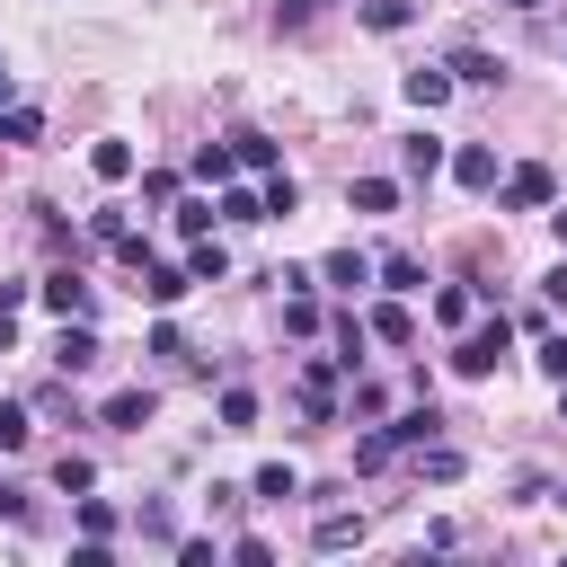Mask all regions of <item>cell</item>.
<instances>
[{"label": "cell", "instance_id": "cell-39", "mask_svg": "<svg viewBox=\"0 0 567 567\" xmlns=\"http://www.w3.org/2000/svg\"><path fill=\"white\" fill-rule=\"evenodd\" d=\"M549 496H558V487H549L540 470H523V478H514V505H549Z\"/></svg>", "mask_w": 567, "mask_h": 567}, {"label": "cell", "instance_id": "cell-30", "mask_svg": "<svg viewBox=\"0 0 567 567\" xmlns=\"http://www.w3.org/2000/svg\"><path fill=\"white\" fill-rule=\"evenodd\" d=\"M230 168H239L230 142H204V151H195V177H204V186H230Z\"/></svg>", "mask_w": 567, "mask_h": 567}, {"label": "cell", "instance_id": "cell-8", "mask_svg": "<svg viewBox=\"0 0 567 567\" xmlns=\"http://www.w3.org/2000/svg\"><path fill=\"white\" fill-rule=\"evenodd\" d=\"M97 354H106V346H97V328H89V319H62V337H53V372L71 381V372H89Z\"/></svg>", "mask_w": 567, "mask_h": 567}, {"label": "cell", "instance_id": "cell-10", "mask_svg": "<svg viewBox=\"0 0 567 567\" xmlns=\"http://www.w3.org/2000/svg\"><path fill=\"white\" fill-rule=\"evenodd\" d=\"M319 284H337V292H363V284H381V257H363V248H328Z\"/></svg>", "mask_w": 567, "mask_h": 567}, {"label": "cell", "instance_id": "cell-2", "mask_svg": "<svg viewBox=\"0 0 567 567\" xmlns=\"http://www.w3.org/2000/svg\"><path fill=\"white\" fill-rule=\"evenodd\" d=\"M35 301H44L53 319H97V284H89L80 266H53V275L35 284Z\"/></svg>", "mask_w": 567, "mask_h": 567}, {"label": "cell", "instance_id": "cell-23", "mask_svg": "<svg viewBox=\"0 0 567 567\" xmlns=\"http://www.w3.org/2000/svg\"><path fill=\"white\" fill-rule=\"evenodd\" d=\"M44 142V115L35 106H0V151H35Z\"/></svg>", "mask_w": 567, "mask_h": 567}, {"label": "cell", "instance_id": "cell-42", "mask_svg": "<svg viewBox=\"0 0 567 567\" xmlns=\"http://www.w3.org/2000/svg\"><path fill=\"white\" fill-rule=\"evenodd\" d=\"M27 514H35V505H27V487H9V478H0V523H27Z\"/></svg>", "mask_w": 567, "mask_h": 567}, {"label": "cell", "instance_id": "cell-31", "mask_svg": "<svg viewBox=\"0 0 567 567\" xmlns=\"http://www.w3.org/2000/svg\"><path fill=\"white\" fill-rule=\"evenodd\" d=\"M213 204H221V221H266V195L257 186H221Z\"/></svg>", "mask_w": 567, "mask_h": 567}, {"label": "cell", "instance_id": "cell-38", "mask_svg": "<svg viewBox=\"0 0 567 567\" xmlns=\"http://www.w3.org/2000/svg\"><path fill=\"white\" fill-rule=\"evenodd\" d=\"M142 354H159V363H177V354H186V328H177V319H159V328H151V346H142Z\"/></svg>", "mask_w": 567, "mask_h": 567}, {"label": "cell", "instance_id": "cell-26", "mask_svg": "<svg viewBox=\"0 0 567 567\" xmlns=\"http://www.w3.org/2000/svg\"><path fill=\"white\" fill-rule=\"evenodd\" d=\"M186 275H195V284H221V275H230V248H221V239H195V248H186Z\"/></svg>", "mask_w": 567, "mask_h": 567}, {"label": "cell", "instance_id": "cell-9", "mask_svg": "<svg viewBox=\"0 0 567 567\" xmlns=\"http://www.w3.org/2000/svg\"><path fill=\"white\" fill-rule=\"evenodd\" d=\"M452 89H461V80H452V62H416V71L399 80V97H408V106H425V115H434Z\"/></svg>", "mask_w": 567, "mask_h": 567}, {"label": "cell", "instance_id": "cell-44", "mask_svg": "<svg viewBox=\"0 0 567 567\" xmlns=\"http://www.w3.org/2000/svg\"><path fill=\"white\" fill-rule=\"evenodd\" d=\"M549 230H558V248H567V204H549Z\"/></svg>", "mask_w": 567, "mask_h": 567}, {"label": "cell", "instance_id": "cell-14", "mask_svg": "<svg viewBox=\"0 0 567 567\" xmlns=\"http://www.w3.org/2000/svg\"><path fill=\"white\" fill-rule=\"evenodd\" d=\"M452 80H461V89H496V80H505V62H496L487 44H452Z\"/></svg>", "mask_w": 567, "mask_h": 567}, {"label": "cell", "instance_id": "cell-29", "mask_svg": "<svg viewBox=\"0 0 567 567\" xmlns=\"http://www.w3.org/2000/svg\"><path fill=\"white\" fill-rule=\"evenodd\" d=\"M115 532H124V514L106 496H80V540H115Z\"/></svg>", "mask_w": 567, "mask_h": 567}, {"label": "cell", "instance_id": "cell-6", "mask_svg": "<svg viewBox=\"0 0 567 567\" xmlns=\"http://www.w3.org/2000/svg\"><path fill=\"white\" fill-rule=\"evenodd\" d=\"M452 177H461L470 195H496V186H505V159H496V142H461V151H452Z\"/></svg>", "mask_w": 567, "mask_h": 567}, {"label": "cell", "instance_id": "cell-27", "mask_svg": "<svg viewBox=\"0 0 567 567\" xmlns=\"http://www.w3.org/2000/svg\"><path fill=\"white\" fill-rule=\"evenodd\" d=\"M248 425H257V390H239V381H230V390H221V425H213V434H248Z\"/></svg>", "mask_w": 567, "mask_h": 567}, {"label": "cell", "instance_id": "cell-15", "mask_svg": "<svg viewBox=\"0 0 567 567\" xmlns=\"http://www.w3.org/2000/svg\"><path fill=\"white\" fill-rule=\"evenodd\" d=\"M133 168H142V159H133V142H115V133H106V142H89V177H97V186H124Z\"/></svg>", "mask_w": 567, "mask_h": 567}, {"label": "cell", "instance_id": "cell-32", "mask_svg": "<svg viewBox=\"0 0 567 567\" xmlns=\"http://www.w3.org/2000/svg\"><path fill=\"white\" fill-rule=\"evenodd\" d=\"M168 213H177V230H186V239H204V230L221 221V204H204V195H177Z\"/></svg>", "mask_w": 567, "mask_h": 567}, {"label": "cell", "instance_id": "cell-28", "mask_svg": "<svg viewBox=\"0 0 567 567\" xmlns=\"http://www.w3.org/2000/svg\"><path fill=\"white\" fill-rule=\"evenodd\" d=\"M53 487H62V496H89V487H97V461H89V452H62V461H53Z\"/></svg>", "mask_w": 567, "mask_h": 567}, {"label": "cell", "instance_id": "cell-20", "mask_svg": "<svg viewBox=\"0 0 567 567\" xmlns=\"http://www.w3.org/2000/svg\"><path fill=\"white\" fill-rule=\"evenodd\" d=\"M354 18L372 35H399V27H416V0H354Z\"/></svg>", "mask_w": 567, "mask_h": 567}, {"label": "cell", "instance_id": "cell-45", "mask_svg": "<svg viewBox=\"0 0 567 567\" xmlns=\"http://www.w3.org/2000/svg\"><path fill=\"white\" fill-rule=\"evenodd\" d=\"M0 106H18V80H9V62H0Z\"/></svg>", "mask_w": 567, "mask_h": 567}, {"label": "cell", "instance_id": "cell-7", "mask_svg": "<svg viewBox=\"0 0 567 567\" xmlns=\"http://www.w3.org/2000/svg\"><path fill=\"white\" fill-rule=\"evenodd\" d=\"M151 416H159V390H142V381H133V390H115V399L97 408V425H106V434H142Z\"/></svg>", "mask_w": 567, "mask_h": 567}, {"label": "cell", "instance_id": "cell-43", "mask_svg": "<svg viewBox=\"0 0 567 567\" xmlns=\"http://www.w3.org/2000/svg\"><path fill=\"white\" fill-rule=\"evenodd\" d=\"M9 346H18V310H0V354H9Z\"/></svg>", "mask_w": 567, "mask_h": 567}, {"label": "cell", "instance_id": "cell-16", "mask_svg": "<svg viewBox=\"0 0 567 567\" xmlns=\"http://www.w3.org/2000/svg\"><path fill=\"white\" fill-rule=\"evenodd\" d=\"M292 496H301V470H292V461H266V470L248 478V505H292Z\"/></svg>", "mask_w": 567, "mask_h": 567}, {"label": "cell", "instance_id": "cell-11", "mask_svg": "<svg viewBox=\"0 0 567 567\" xmlns=\"http://www.w3.org/2000/svg\"><path fill=\"white\" fill-rule=\"evenodd\" d=\"M186 292H195V275H186V257H177V266H168V257H151V266H142V301H159V310H177Z\"/></svg>", "mask_w": 567, "mask_h": 567}, {"label": "cell", "instance_id": "cell-41", "mask_svg": "<svg viewBox=\"0 0 567 567\" xmlns=\"http://www.w3.org/2000/svg\"><path fill=\"white\" fill-rule=\"evenodd\" d=\"M540 301H549V310H567V248H558V266L540 275Z\"/></svg>", "mask_w": 567, "mask_h": 567}, {"label": "cell", "instance_id": "cell-24", "mask_svg": "<svg viewBox=\"0 0 567 567\" xmlns=\"http://www.w3.org/2000/svg\"><path fill=\"white\" fill-rule=\"evenodd\" d=\"M346 204L354 213H390L399 204V177H346Z\"/></svg>", "mask_w": 567, "mask_h": 567}, {"label": "cell", "instance_id": "cell-22", "mask_svg": "<svg viewBox=\"0 0 567 567\" xmlns=\"http://www.w3.org/2000/svg\"><path fill=\"white\" fill-rule=\"evenodd\" d=\"M461 470H470V461H461V452H452L443 434H434V443H416V478H434V487H452Z\"/></svg>", "mask_w": 567, "mask_h": 567}, {"label": "cell", "instance_id": "cell-25", "mask_svg": "<svg viewBox=\"0 0 567 567\" xmlns=\"http://www.w3.org/2000/svg\"><path fill=\"white\" fill-rule=\"evenodd\" d=\"M257 195H266V221H292V204H301V186H292V168H275V177H257Z\"/></svg>", "mask_w": 567, "mask_h": 567}, {"label": "cell", "instance_id": "cell-1", "mask_svg": "<svg viewBox=\"0 0 567 567\" xmlns=\"http://www.w3.org/2000/svg\"><path fill=\"white\" fill-rule=\"evenodd\" d=\"M505 354H514V319H505V310H496V319H470V328L452 337V372H461V381H487Z\"/></svg>", "mask_w": 567, "mask_h": 567}, {"label": "cell", "instance_id": "cell-4", "mask_svg": "<svg viewBox=\"0 0 567 567\" xmlns=\"http://www.w3.org/2000/svg\"><path fill=\"white\" fill-rule=\"evenodd\" d=\"M443 168H452V151H443L425 124H416V133H399V177H408V186H434Z\"/></svg>", "mask_w": 567, "mask_h": 567}, {"label": "cell", "instance_id": "cell-12", "mask_svg": "<svg viewBox=\"0 0 567 567\" xmlns=\"http://www.w3.org/2000/svg\"><path fill=\"white\" fill-rule=\"evenodd\" d=\"M443 425H452V416H443V408H434V390H425L408 416H390V443H399V452H416V443H434Z\"/></svg>", "mask_w": 567, "mask_h": 567}, {"label": "cell", "instance_id": "cell-5", "mask_svg": "<svg viewBox=\"0 0 567 567\" xmlns=\"http://www.w3.org/2000/svg\"><path fill=\"white\" fill-rule=\"evenodd\" d=\"M337 372H346L337 354L301 363V416H310V425H337Z\"/></svg>", "mask_w": 567, "mask_h": 567}, {"label": "cell", "instance_id": "cell-18", "mask_svg": "<svg viewBox=\"0 0 567 567\" xmlns=\"http://www.w3.org/2000/svg\"><path fill=\"white\" fill-rule=\"evenodd\" d=\"M381 292H399V301H416V292H425V266H416L408 248H381Z\"/></svg>", "mask_w": 567, "mask_h": 567}, {"label": "cell", "instance_id": "cell-46", "mask_svg": "<svg viewBox=\"0 0 567 567\" xmlns=\"http://www.w3.org/2000/svg\"><path fill=\"white\" fill-rule=\"evenodd\" d=\"M505 9H523V18H532V9H549V0H505Z\"/></svg>", "mask_w": 567, "mask_h": 567}, {"label": "cell", "instance_id": "cell-21", "mask_svg": "<svg viewBox=\"0 0 567 567\" xmlns=\"http://www.w3.org/2000/svg\"><path fill=\"white\" fill-rule=\"evenodd\" d=\"M230 151H239V168H257V177H275V168H284V151H275L257 124H239V133H230Z\"/></svg>", "mask_w": 567, "mask_h": 567}, {"label": "cell", "instance_id": "cell-40", "mask_svg": "<svg viewBox=\"0 0 567 567\" xmlns=\"http://www.w3.org/2000/svg\"><path fill=\"white\" fill-rule=\"evenodd\" d=\"M319 9H328V0H275V27H310Z\"/></svg>", "mask_w": 567, "mask_h": 567}, {"label": "cell", "instance_id": "cell-47", "mask_svg": "<svg viewBox=\"0 0 567 567\" xmlns=\"http://www.w3.org/2000/svg\"><path fill=\"white\" fill-rule=\"evenodd\" d=\"M558 425H567V381H558Z\"/></svg>", "mask_w": 567, "mask_h": 567}, {"label": "cell", "instance_id": "cell-34", "mask_svg": "<svg viewBox=\"0 0 567 567\" xmlns=\"http://www.w3.org/2000/svg\"><path fill=\"white\" fill-rule=\"evenodd\" d=\"M399 461V443H390V425H372L363 443H354V470H390Z\"/></svg>", "mask_w": 567, "mask_h": 567}, {"label": "cell", "instance_id": "cell-33", "mask_svg": "<svg viewBox=\"0 0 567 567\" xmlns=\"http://www.w3.org/2000/svg\"><path fill=\"white\" fill-rule=\"evenodd\" d=\"M470 310H478V292H461V284L434 292V319H443V328H470Z\"/></svg>", "mask_w": 567, "mask_h": 567}, {"label": "cell", "instance_id": "cell-3", "mask_svg": "<svg viewBox=\"0 0 567 567\" xmlns=\"http://www.w3.org/2000/svg\"><path fill=\"white\" fill-rule=\"evenodd\" d=\"M496 204H505V213H549V204H558V177H549L540 159H523V168H505Z\"/></svg>", "mask_w": 567, "mask_h": 567}, {"label": "cell", "instance_id": "cell-13", "mask_svg": "<svg viewBox=\"0 0 567 567\" xmlns=\"http://www.w3.org/2000/svg\"><path fill=\"white\" fill-rule=\"evenodd\" d=\"M363 328H372L381 346H416V310H408L399 292H390V301H372V310H363Z\"/></svg>", "mask_w": 567, "mask_h": 567}, {"label": "cell", "instance_id": "cell-35", "mask_svg": "<svg viewBox=\"0 0 567 567\" xmlns=\"http://www.w3.org/2000/svg\"><path fill=\"white\" fill-rule=\"evenodd\" d=\"M532 363H540L549 381H567V328H540V346H532Z\"/></svg>", "mask_w": 567, "mask_h": 567}, {"label": "cell", "instance_id": "cell-37", "mask_svg": "<svg viewBox=\"0 0 567 567\" xmlns=\"http://www.w3.org/2000/svg\"><path fill=\"white\" fill-rule=\"evenodd\" d=\"M284 328L310 337V328H319V301H310V292H284Z\"/></svg>", "mask_w": 567, "mask_h": 567}, {"label": "cell", "instance_id": "cell-17", "mask_svg": "<svg viewBox=\"0 0 567 567\" xmlns=\"http://www.w3.org/2000/svg\"><path fill=\"white\" fill-rule=\"evenodd\" d=\"M133 532H142L151 549H177V505H168V496H142V505H133Z\"/></svg>", "mask_w": 567, "mask_h": 567}, {"label": "cell", "instance_id": "cell-36", "mask_svg": "<svg viewBox=\"0 0 567 567\" xmlns=\"http://www.w3.org/2000/svg\"><path fill=\"white\" fill-rule=\"evenodd\" d=\"M27 434H35V416L18 399H0V452H27Z\"/></svg>", "mask_w": 567, "mask_h": 567}, {"label": "cell", "instance_id": "cell-19", "mask_svg": "<svg viewBox=\"0 0 567 567\" xmlns=\"http://www.w3.org/2000/svg\"><path fill=\"white\" fill-rule=\"evenodd\" d=\"M310 540H319V549H354V540H363V514H346V505H319Z\"/></svg>", "mask_w": 567, "mask_h": 567}]
</instances>
